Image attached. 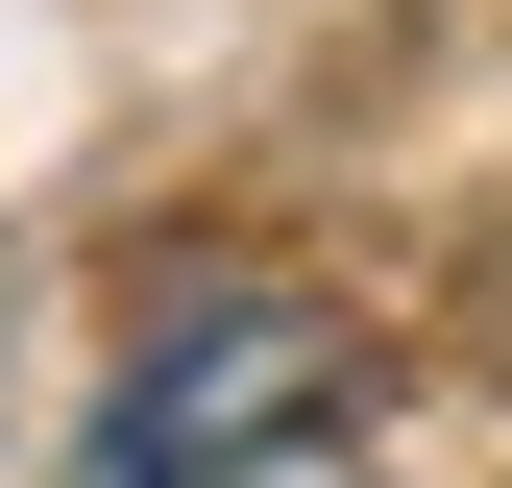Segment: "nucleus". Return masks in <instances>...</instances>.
I'll list each match as a JSON object with an SVG mask.
<instances>
[{"mask_svg": "<svg viewBox=\"0 0 512 488\" xmlns=\"http://www.w3.org/2000/svg\"><path fill=\"white\" fill-rule=\"evenodd\" d=\"M366 391V342L317 318L293 269H196L147 342H122V391H98V440H74V488H269L317 415Z\"/></svg>", "mask_w": 512, "mask_h": 488, "instance_id": "f257e3e1", "label": "nucleus"}]
</instances>
